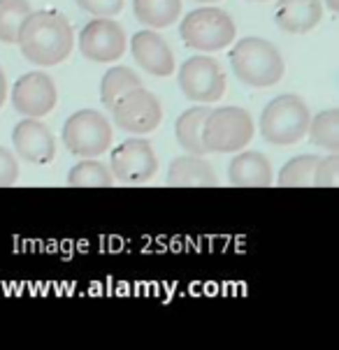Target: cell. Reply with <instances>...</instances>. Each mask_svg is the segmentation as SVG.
I'll return each instance as SVG.
<instances>
[{
    "label": "cell",
    "instance_id": "obj_1",
    "mask_svg": "<svg viewBox=\"0 0 339 350\" xmlns=\"http://www.w3.org/2000/svg\"><path fill=\"white\" fill-rule=\"evenodd\" d=\"M16 44L26 61L40 68H51V65L63 63L73 53L75 33L61 12L40 10L26 16Z\"/></svg>",
    "mask_w": 339,
    "mask_h": 350
},
{
    "label": "cell",
    "instance_id": "obj_2",
    "mask_svg": "<svg viewBox=\"0 0 339 350\" xmlns=\"http://www.w3.org/2000/svg\"><path fill=\"white\" fill-rule=\"evenodd\" d=\"M230 65L242 84L253 88H267L281 81L286 72L281 53L263 38H244L230 51Z\"/></svg>",
    "mask_w": 339,
    "mask_h": 350
},
{
    "label": "cell",
    "instance_id": "obj_3",
    "mask_svg": "<svg viewBox=\"0 0 339 350\" xmlns=\"http://www.w3.org/2000/svg\"><path fill=\"white\" fill-rule=\"evenodd\" d=\"M309 107L300 96L286 93L265 105L260 114V135L275 146L297 144L307 135L309 128Z\"/></svg>",
    "mask_w": 339,
    "mask_h": 350
},
{
    "label": "cell",
    "instance_id": "obj_4",
    "mask_svg": "<svg viewBox=\"0 0 339 350\" xmlns=\"http://www.w3.org/2000/svg\"><path fill=\"white\" fill-rule=\"evenodd\" d=\"M253 139V118L242 107L210 109L202 126V144L207 153H235Z\"/></svg>",
    "mask_w": 339,
    "mask_h": 350
},
{
    "label": "cell",
    "instance_id": "obj_5",
    "mask_svg": "<svg viewBox=\"0 0 339 350\" xmlns=\"http://www.w3.org/2000/svg\"><path fill=\"white\" fill-rule=\"evenodd\" d=\"M179 35L184 44L195 51L214 53L225 49L235 40L237 28L228 12L218 8H198L181 19Z\"/></svg>",
    "mask_w": 339,
    "mask_h": 350
},
{
    "label": "cell",
    "instance_id": "obj_6",
    "mask_svg": "<svg viewBox=\"0 0 339 350\" xmlns=\"http://www.w3.org/2000/svg\"><path fill=\"white\" fill-rule=\"evenodd\" d=\"M63 144L73 156L96 158L112 146V126L96 109H79L65 121Z\"/></svg>",
    "mask_w": 339,
    "mask_h": 350
},
{
    "label": "cell",
    "instance_id": "obj_7",
    "mask_svg": "<svg viewBox=\"0 0 339 350\" xmlns=\"http://www.w3.org/2000/svg\"><path fill=\"white\" fill-rule=\"evenodd\" d=\"M110 109L112 116H114L116 128L130 135L153 133L160 126V118H163V109H160L158 98L142 86L128 91L126 96H121Z\"/></svg>",
    "mask_w": 339,
    "mask_h": 350
},
{
    "label": "cell",
    "instance_id": "obj_8",
    "mask_svg": "<svg viewBox=\"0 0 339 350\" xmlns=\"http://www.w3.org/2000/svg\"><path fill=\"white\" fill-rule=\"evenodd\" d=\"M179 88L193 103H216L225 93V75L212 56H191L179 68Z\"/></svg>",
    "mask_w": 339,
    "mask_h": 350
},
{
    "label": "cell",
    "instance_id": "obj_9",
    "mask_svg": "<svg viewBox=\"0 0 339 350\" xmlns=\"http://www.w3.org/2000/svg\"><path fill=\"white\" fill-rule=\"evenodd\" d=\"M110 172L121 183H147L158 172V158L147 139H126L112 151Z\"/></svg>",
    "mask_w": 339,
    "mask_h": 350
},
{
    "label": "cell",
    "instance_id": "obj_10",
    "mask_svg": "<svg viewBox=\"0 0 339 350\" xmlns=\"http://www.w3.org/2000/svg\"><path fill=\"white\" fill-rule=\"evenodd\" d=\"M79 51L93 63H112L126 53V33L114 19L98 16L81 28Z\"/></svg>",
    "mask_w": 339,
    "mask_h": 350
},
{
    "label": "cell",
    "instance_id": "obj_11",
    "mask_svg": "<svg viewBox=\"0 0 339 350\" xmlns=\"http://www.w3.org/2000/svg\"><path fill=\"white\" fill-rule=\"evenodd\" d=\"M56 84L45 72H28L16 79L12 88V105L21 116L42 118L56 107Z\"/></svg>",
    "mask_w": 339,
    "mask_h": 350
},
{
    "label": "cell",
    "instance_id": "obj_12",
    "mask_svg": "<svg viewBox=\"0 0 339 350\" xmlns=\"http://www.w3.org/2000/svg\"><path fill=\"white\" fill-rule=\"evenodd\" d=\"M12 144L16 153L31 165H47L56 156V139L51 130L38 118L26 116L21 123H16L12 133Z\"/></svg>",
    "mask_w": 339,
    "mask_h": 350
},
{
    "label": "cell",
    "instance_id": "obj_13",
    "mask_svg": "<svg viewBox=\"0 0 339 350\" xmlns=\"http://www.w3.org/2000/svg\"><path fill=\"white\" fill-rule=\"evenodd\" d=\"M130 53L145 72L153 77H170L175 72V53L170 44L153 31H140L130 40Z\"/></svg>",
    "mask_w": 339,
    "mask_h": 350
},
{
    "label": "cell",
    "instance_id": "obj_14",
    "mask_svg": "<svg viewBox=\"0 0 339 350\" xmlns=\"http://www.w3.org/2000/svg\"><path fill=\"white\" fill-rule=\"evenodd\" d=\"M323 19V0H277L275 21L284 33L305 35Z\"/></svg>",
    "mask_w": 339,
    "mask_h": 350
},
{
    "label": "cell",
    "instance_id": "obj_15",
    "mask_svg": "<svg viewBox=\"0 0 339 350\" xmlns=\"http://www.w3.org/2000/svg\"><path fill=\"white\" fill-rule=\"evenodd\" d=\"M228 179L242 188H267L272 186V167L260 151H242L233 158L228 167Z\"/></svg>",
    "mask_w": 339,
    "mask_h": 350
},
{
    "label": "cell",
    "instance_id": "obj_16",
    "mask_svg": "<svg viewBox=\"0 0 339 350\" xmlns=\"http://www.w3.org/2000/svg\"><path fill=\"white\" fill-rule=\"evenodd\" d=\"M170 186H216V172L202 156H179L170 163L168 170Z\"/></svg>",
    "mask_w": 339,
    "mask_h": 350
},
{
    "label": "cell",
    "instance_id": "obj_17",
    "mask_svg": "<svg viewBox=\"0 0 339 350\" xmlns=\"http://www.w3.org/2000/svg\"><path fill=\"white\" fill-rule=\"evenodd\" d=\"M207 114H210V107L198 105L184 111L175 123L177 142H179V146L184 151L193 153V156H205L207 153L205 144H202V126H205Z\"/></svg>",
    "mask_w": 339,
    "mask_h": 350
},
{
    "label": "cell",
    "instance_id": "obj_18",
    "mask_svg": "<svg viewBox=\"0 0 339 350\" xmlns=\"http://www.w3.org/2000/svg\"><path fill=\"white\" fill-rule=\"evenodd\" d=\"M133 14L149 28H168L181 14V0H133Z\"/></svg>",
    "mask_w": 339,
    "mask_h": 350
},
{
    "label": "cell",
    "instance_id": "obj_19",
    "mask_svg": "<svg viewBox=\"0 0 339 350\" xmlns=\"http://www.w3.org/2000/svg\"><path fill=\"white\" fill-rule=\"evenodd\" d=\"M142 86L140 77L133 72L126 65H116V68H110L103 75V81H100V98H103L105 107H112L121 96H126L128 91Z\"/></svg>",
    "mask_w": 339,
    "mask_h": 350
},
{
    "label": "cell",
    "instance_id": "obj_20",
    "mask_svg": "<svg viewBox=\"0 0 339 350\" xmlns=\"http://www.w3.org/2000/svg\"><path fill=\"white\" fill-rule=\"evenodd\" d=\"M307 135L314 146H323L330 153L339 151V109H325L309 118Z\"/></svg>",
    "mask_w": 339,
    "mask_h": 350
},
{
    "label": "cell",
    "instance_id": "obj_21",
    "mask_svg": "<svg viewBox=\"0 0 339 350\" xmlns=\"http://www.w3.org/2000/svg\"><path fill=\"white\" fill-rule=\"evenodd\" d=\"M68 186H73V188H110V186H114V176H112L110 167H105L100 160L86 158L70 170Z\"/></svg>",
    "mask_w": 339,
    "mask_h": 350
},
{
    "label": "cell",
    "instance_id": "obj_22",
    "mask_svg": "<svg viewBox=\"0 0 339 350\" xmlns=\"http://www.w3.org/2000/svg\"><path fill=\"white\" fill-rule=\"evenodd\" d=\"M31 12L28 0H0V42L16 44L23 21Z\"/></svg>",
    "mask_w": 339,
    "mask_h": 350
},
{
    "label": "cell",
    "instance_id": "obj_23",
    "mask_svg": "<svg viewBox=\"0 0 339 350\" xmlns=\"http://www.w3.org/2000/svg\"><path fill=\"white\" fill-rule=\"evenodd\" d=\"M318 156H295L279 172V186L286 188H307L314 186V167Z\"/></svg>",
    "mask_w": 339,
    "mask_h": 350
},
{
    "label": "cell",
    "instance_id": "obj_24",
    "mask_svg": "<svg viewBox=\"0 0 339 350\" xmlns=\"http://www.w3.org/2000/svg\"><path fill=\"white\" fill-rule=\"evenodd\" d=\"M314 186H318V188L339 186V156L337 153L318 158L316 167H314Z\"/></svg>",
    "mask_w": 339,
    "mask_h": 350
},
{
    "label": "cell",
    "instance_id": "obj_25",
    "mask_svg": "<svg viewBox=\"0 0 339 350\" xmlns=\"http://www.w3.org/2000/svg\"><path fill=\"white\" fill-rule=\"evenodd\" d=\"M75 3L93 16H116L123 10V0H75Z\"/></svg>",
    "mask_w": 339,
    "mask_h": 350
},
{
    "label": "cell",
    "instance_id": "obj_26",
    "mask_svg": "<svg viewBox=\"0 0 339 350\" xmlns=\"http://www.w3.org/2000/svg\"><path fill=\"white\" fill-rule=\"evenodd\" d=\"M19 179V165L8 149L0 146V186H12Z\"/></svg>",
    "mask_w": 339,
    "mask_h": 350
},
{
    "label": "cell",
    "instance_id": "obj_27",
    "mask_svg": "<svg viewBox=\"0 0 339 350\" xmlns=\"http://www.w3.org/2000/svg\"><path fill=\"white\" fill-rule=\"evenodd\" d=\"M5 98H8V79H5V72L0 70V107L5 105Z\"/></svg>",
    "mask_w": 339,
    "mask_h": 350
},
{
    "label": "cell",
    "instance_id": "obj_28",
    "mask_svg": "<svg viewBox=\"0 0 339 350\" xmlns=\"http://www.w3.org/2000/svg\"><path fill=\"white\" fill-rule=\"evenodd\" d=\"M325 3H328V8H330L332 12H337V10H339V0H325Z\"/></svg>",
    "mask_w": 339,
    "mask_h": 350
},
{
    "label": "cell",
    "instance_id": "obj_29",
    "mask_svg": "<svg viewBox=\"0 0 339 350\" xmlns=\"http://www.w3.org/2000/svg\"><path fill=\"white\" fill-rule=\"evenodd\" d=\"M198 3H216V0H198Z\"/></svg>",
    "mask_w": 339,
    "mask_h": 350
}]
</instances>
